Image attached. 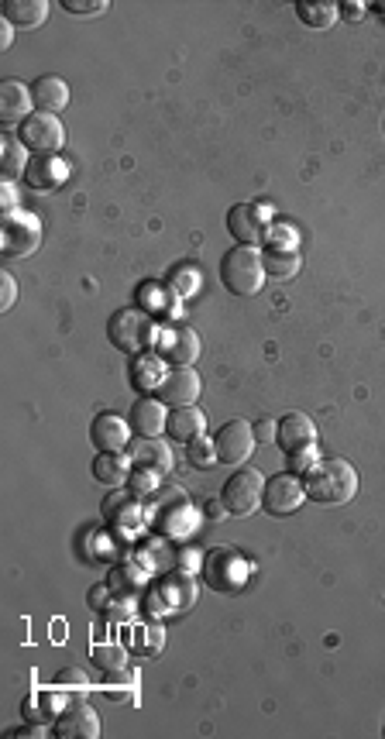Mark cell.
<instances>
[{
	"label": "cell",
	"instance_id": "cell-1",
	"mask_svg": "<svg viewBox=\"0 0 385 739\" xmlns=\"http://www.w3.org/2000/svg\"><path fill=\"white\" fill-rule=\"evenodd\" d=\"M358 492V471L344 458H324L306 471V499L324 502V506H341L351 502Z\"/></svg>",
	"mask_w": 385,
	"mask_h": 739
},
{
	"label": "cell",
	"instance_id": "cell-2",
	"mask_svg": "<svg viewBox=\"0 0 385 739\" xmlns=\"http://www.w3.org/2000/svg\"><path fill=\"white\" fill-rule=\"evenodd\" d=\"M220 282L224 289H231L234 296H255L265 282V265L255 245H234L224 251V262H220Z\"/></svg>",
	"mask_w": 385,
	"mask_h": 739
},
{
	"label": "cell",
	"instance_id": "cell-3",
	"mask_svg": "<svg viewBox=\"0 0 385 739\" xmlns=\"http://www.w3.org/2000/svg\"><path fill=\"white\" fill-rule=\"evenodd\" d=\"M107 334L110 344L117 351H124V355H145L155 344V337H159V327H155L152 313H145L138 306V310H117L107 324Z\"/></svg>",
	"mask_w": 385,
	"mask_h": 739
},
{
	"label": "cell",
	"instance_id": "cell-4",
	"mask_svg": "<svg viewBox=\"0 0 385 739\" xmlns=\"http://www.w3.org/2000/svg\"><path fill=\"white\" fill-rule=\"evenodd\" d=\"M38 245H42V224H38L35 214H25V210L4 214V224H0V251H4V258H25Z\"/></svg>",
	"mask_w": 385,
	"mask_h": 739
},
{
	"label": "cell",
	"instance_id": "cell-5",
	"mask_svg": "<svg viewBox=\"0 0 385 739\" xmlns=\"http://www.w3.org/2000/svg\"><path fill=\"white\" fill-rule=\"evenodd\" d=\"M262 499H265V478L258 475L255 468L234 471L224 485V495H220L224 513H231V516H251Z\"/></svg>",
	"mask_w": 385,
	"mask_h": 739
},
{
	"label": "cell",
	"instance_id": "cell-6",
	"mask_svg": "<svg viewBox=\"0 0 385 739\" xmlns=\"http://www.w3.org/2000/svg\"><path fill=\"white\" fill-rule=\"evenodd\" d=\"M255 451V430L248 420H227L214 437V458L220 465H245Z\"/></svg>",
	"mask_w": 385,
	"mask_h": 739
},
{
	"label": "cell",
	"instance_id": "cell-7",
	"mask_svg": "<svg viewBox=\"0 0 385 739\" xmlns=\"http://www.w3.org/2000/svg\"><path fill=\"white\" fill-rule=\"evenodd\" d=\"M18 138L25 141L28 152L38 155H55L66 145V128L55 114H31L25 124L18 128Z\"/></svg>",
	"mask_w": 385,
	"mask_h": 739
},
{
	"label": "cell",
	"instance_id": "cell-8",
	"mask_svg": "<svg viewBox=\"0 0 385 739\" xmlns=\"http://www.w3.org/2000/svg\"><path fill=\"white\" fill-rule=\"evenodd\" d=\"M200 392H203V382L190 365L169 368L159 382V399L165 406H172V410H176V406H196Z\"/></svg>",
	"mask_w": 385,
	"mask_h": 739
},
{
	"label": "cell",
	"instance_id": "cell-9",
	"mask_svg": "<svg viewBox=\"0 0 385 739\" xmlns=\"http://www.w3.org/2000/svg\"><path fill=\"white\" fill-rule=\"evenodd\" d=\"M55 733L62 739H97L100 736V715L86 702H69L66 709L55 715Z\"/></svg>",
	"mask_w": 385,
	"mask_h": 739
},
{
	"label": "cell",
	"instance_id": "cell-10",
	"mask_svg": "<svg viewBox=\"0 0 385 739\" xmlns=\"http://www.w3.org/2000/svg\"><path fill=\"white\" fill-rule=\"evenodd\" d=\"M306 499V485L296 475H275L272 482H265V509L272 516H289L303 506Z\"/></svg>",
	"mask_w": 385,
	"mask_h": 739
},
{
	"label": "cell",
	"instance_id": "cell-11",
	"mask_svg": "<svg viewBox=\"0 0 385 739\" xmlns=\"http://www.w3.org/2000/svg\"><path fill=\"white\" fill-rule=\"evenodd\" d=\"M227 231L238 238V245H258L265 238V207L255 203H234L227 210Z\"/></svg>",
	"mask_w": 385,
	"mask_h": 739
},
{
	"label": "cell",
	"instance_id": "cell-12",
	"mask_svg": "<svg viewBox=\"0 0 385 739\" xmlns=\"http://www.w3.org/2000/svg\"><path fill=\"white\" fill-rule=\"evenodd\" d=\"M159 341H162L159 351L172 361V365H193V361L200 358V337H196V330L186 324L165 327Z\"/></svg>",
	"mask_w": 385,
	"mask_h": 739
},
{
	"label": "cell",
	"instance_id": "cell-13",
	"mask_svg": "<svg viewBox=\"0 0 385 739\" xmlns=\"http://www.w3.org/2000/svg\"><path fill=\"white\" fill-rule=\"evenodd\" d=\"M245 575H248V564L241 561L234 550H214V554L207 557V578H210V585L220 588V592L241 588Z\"/></svg>",
	"mask_w": 385,
	"mask_h": 739
},
{
	"label": "cell",
	"instance_id": "cell-14",
	"mask_svg": "<svg viewBox=\"0 0 385 739\" xmlns=\"http://www.w3.org/2000/svg\"><path fill=\"white\" fill-rule=\"evenodd\" d=\"M275 440L286 454H300L306 447H313L317 440V427L306 413H289L279 420V430H275Z\"/></svg>",
	"mask_w": 385,
	"mask_h": 739
},
{
	"label": "cell",
	"instance_id": "cell-15",
	"mask_svg": "<svg viewBox=\"0 0 385 739\" xmlns=\"http://www.w3.org/2000/svg\"><path fill=\"white\" fill-rule=\"evenodd\" d=\"M31 107H35V100H31V90L21 80H4L0 83V121L4 124H25L31 117Z\"/></svg>",
	"mask_w": 385,
	"mask_h": 739
},
{
	"label": "cell",
	"instance_id": "cell-16",
	"mask_svg": "<svg viewBox=\"0 0 385 739\" xmlns=\"http://www.w3.org/2000/svg\"><path fill=\"white\" fill-rule=\"evenodd\" d=\"M131 461L138 471H152V475H169L172 471V451L159 437H138L131 444Z\"/></svg>",
	"mask_w": 385,
	"mask_h": 739
},
{
	"label": "cell",
	"instance_id": "cell-17",
	"mask_svg": "<svg viewBox=\"0 0 385 739\" xmlns=\"http://www.w3.org/2000/svg\"><path fill=\"white\" fill-rule=\"evenodd\" d=\"M131 437V423L121 420L117 413H100L90 427V440L97 451H121Z\"/></svg>",
	"mask_w": 385,
	"mask_h": 739
},
{
	"label": "cell",
	"instance_id": "cell-18",
	"mask_svg": "<svg viewBox=\"0 0 385 739\" xmlns=\"http://www.w3.org/2000/svg\"><path fill=\"white\" fill-rule=\"evenodd\" d=\"M66 176H69V169L59 155H38V159L28 162L25 183L31 190H55V186L66 183Z\"/></svg>",
	"mask_w": 385,
	"mask_h": 739
},
{
	"label": "cell",
	"instance_id": "cell-19",
	"mask_svg": "<svg viewBox=\"0 0 385 739\" xmlns=\"http://www.w3.org/2000/svg\"><path fill=\"white\" fill-rule=\"evenodd\" d=\"M31 100H35L38 114L59 117V110L69 104V86L66 80H59V76H38V80L31 83Z\"/></svg>",
	"mask_w": 385,
	"mask_h": 739
},
{
	"label": "cell",
	"instance_id": "cell-20",
	"mask_svg": "<svg viewBox=\"0 0 385 739\" xmlns=\"http://www.w3.org/2000/svg\"><path fill=\"white\" fill-rule=\"evenodd\" d=\"M131 427L141 437H159L162 430H169V413H165L162 399H138L135 410H131Z\"/></svg>",
	"mask_w": 385,
	"mask_h": 739
},
{
	"label": "cell",
	"instance_id": "cell-21",
	"mask_svg": "<svg viewBox=\"0 0 385 739\" xmlns=\"http://www.w3.org/2000/svg\"><path fill=\"white\" fill-rule=\"evenodd\" d=\"M28 172V148L21 138L14 135H0V176L4 183H14Z\"/></svg>",
	"mask_w": 385,
	"mask_h": 739
},
{
	"label": "cell",
	"instance_id": "cell-22",
	"mask_svg": "<svg viewBox=\"0 0 385 739\" xmlns=\"http://www.w3.org/2000/svg\"><path fill=\"white\" fill-rule=\"evenodd\" d=\"M128 468H131V458H124L121 451H100L97 458H93V478H97L100 485L121 489V485L128 482Z\"/></svg>",
	"mask_w": 385,
	"mask_h": 739
},
{
	"label": "cell",
	"instance_id": "cell-23",
	"mask_svg": "<svg viewBox=\"0 0 385 739\" xmlns=\"http://www.w3.org/2000/svg\"><path fill=\"white\" fill-rule=\"evenodd\" d=\"M203 430H207V416L196 406H176L169 413V434L176 440H200Z\"/></svg>",
	"mask_w": 385,
	"mask_h": 739
},
{
	"label": "cell",
	"instance_id": "cell-24",
	"mask_svg": "<svg viewBox=\"0 0 385 739\" xmlns=\"http://www.w3.org/2000/svg\"><path fill=\"white\" fill-rule=\"evenodd\" d=\"M49 14V4L45 0H4V21L18 28H35L45 21Z\"/></svg>",
	"mask_w": 385,
	"mask_h": 739
},
{
	"label": "cell",
	"instance_id": "cell-25",
	"mask_svg": "<svg viewBox=\"0 0 385 739\" xmlns=\"http://www.w3.org/2000/svg\"><path fill=\"white\" fill-rule=\"evenodd\" d=\"M296 11H300L303 25H310V28H330L337 18H341V4H330V0H324V4L300 0V4H296Z\"/></svg>",
	"mask_w": 385,
	"mask_h": 739
},
{
	"label": "cell",
	"instance_id": "cell-26",
	"mask_svg": "<svg viewBox=\"0 0 385 739\" xmlns=\"http://www.w3.org/2000/svg\"><path fill=\"white\" fill-rule=\"evenodd\" d=\"M262 265H265V275H275V279H293L296 272H300V258L293 255V251H269V255H262Z\"/></svg>",
	"mask_w": 385,
	"mask_h": 739
},
{
	"label": "cell",
	"instance_id": "cell-27",
	"mask_svg": "<svg viewBox=\"0 0 385 739\" xmlns=\"http://www.w3.org/2000/svg\"><path fill=\"white\" fill-rule=\"evenodd\" d=\"M124 660H128V654H124V647H117V643H100V647H93V664L107 674H121Z\"/></svg>",
	"mask_w": 385,
	"mask_h": 739
},
{
	"label": "cell",
	"instance_id": "cell-28",
	"mask_svg": "<svg viewBox=\"0 0 385 739\" xmlns=\"http://www.w3.org/2000/svg\"><path fill=\"white\" fill-rule=\"evenodd\" d=\"M162 365L159 358H138L135 361V385L138 389H148V385H159L162 382Z\"/></svg>",
	"mask_w": 385,
	"mask_h": 739
},
{
	"label": "cell",
	"instance_id": "cell-29",
	"mask_svg": "<svg viewBox=\"0 0 385 739\" xmlns=\"http://www.w3.org/2000/svg\"><path fill=\"white\" fill-rule=\"evenodd\" d=\"M138 303H141V310L152 313V317H155V313H172V310H176V303H165V296H162L159 286H145V289H141Z\"/></svg>",
	"mask_w": 385,
	"mask_h": 739
},
{
	"label": "cell",
	"instance_id": "cell-30",
	"mask_svg": "<svg viewBox=\"0 0 385 739\" xmlns=\"http://www.w3.org/2000/svg\"><path fill=\"white\" fill-rule=\"evenodd\" d=\"M172 289H176L179 296H190L200 289V269H193V265H179L176 272H172Z\"/></svg>",
	"mask_w": 385,
	"mask_h": 739
},
{
	"label": "cell",
	"instance_id": "cell-31",
	"mask_svg": "<svg viewBox=\"0 0 385 739\" xmlns=\"http://www.w3.org/2000/svg\"><path fill=\"white\" fill-rule=\"evenodd\" d=\"M55 688H59L62 695H69V691H86V688H90V681H86L83 671L69 667V671H62L59 678H55Z\"/></svg>",
	"mask_w": 385,
	"mask_h": 739
},
{
	"label": "cell",
	"instance_id": "cell-32",
	"mask_svg": "<svg viewBox=\"0 0 385 739\" xmlns=\"http://www.w3.org/2000/svg\"><path fill=\"white\" fill-rule=\"evenodd\" d=\"M14 300H18V282L11 272H0V310H11Z\"/></svg>",
	"mask_w": 385,
	"mask_h": 739
},
{
	"label": "cell",
	"instance_id": "cell-33",
	"mask_svg": "<svg viewBox=\"0 0 385 739\" xmlns=\"http://www.w3.org/2000/svg\"><path fill=\"white\" fill-rule=\"evenodd\" d=\"M62 7L73 14H100L107 7V0H62Z\"/></svg>",
	"mask_w": 385,
	"mask_h": 739
},
{
	"label": "cell",
	"instance_id": "cell-34",
	"mask_svg": "<svg viewBox=\"0 0 385 739\" xmlns=\"http://www.w3.org/2000/svg\"><path fill=\"white\" fill-rule=\"evenodd\" d=\"M275 430H279V423L265 416V420L255 423V440H275Z\"/></svg>",
	"mask_w": 385,
	"mask_h": 739
},
{
	"label": "cell",
	"instance_id": "cell-35",
	"mask_svg": "<svg viewBox=\"0 0 385 739\" xmlns=\"http://www.w3.org/2000/svg\"><path fill=\"white\" fill-rule=\"evenodd\" d=\"M210 461H217V458H210L207 444H193L190 447V465H210Z\"/></svg>",
	"mask_w": 385,
	"mask_h": 739
},
{
	"label": "cell",
	"instance_id": "cell-36",
	"mask_svg": "<svg viewBox=\"0 0 385 739\" xmlns=\"http://www.w3.org/2000/svg\"><path fill=\"white\" fill-rule=\"evenodd\" d=\"M0 200L7 203L4 214H14V210H18V196H14V186L11 183H4V190H0Z\"/></svg>",
	"mask_w": 385,
	"mask_h": 739
},
{
	"label": "cell",
	"instance_id": "cell-37",
	"mask_svg": "<svg viewBox=\"0 0 385 739\" xmlns=\"http://www.w3.org/2000/svg\"><path fill=\"white\" fill-rule=\"evenodd\" d=\"M341 14L348 21H361L365 18V4H341Z\"/></svg>",
	"mask_w": 385,
	"mask_h": 739
},
{
	"label": "cell",
	"instance_id": "cell-38",
	"mask_svg": "<svg viewBox=\"0 0 385 739\" xmlns=\"http://www.w3.org/2000/svg\"><path fill=\"white\" fill-rule=\"evenodd\" d=\"M11 42H14V35H11V21H4V25H0V45H4V49H11Z\"/></svg>",
	"mask_w": 385,
	"mask_h": 739
},
{
	"label": "cell",
	"instance_id": "cell-39",
	"mask_svg": "<svg viewBox=\"0 0 385 739\" xmlns=\"http://www.w3.org/2000/svg\"><path fill=\"white\" fill-rule=\"evenodd\" d=\"M11 736H45V729H14Z\"/></svg>",
	"mask_w": 385,
	"mask_h": 739
}]
</instances>
